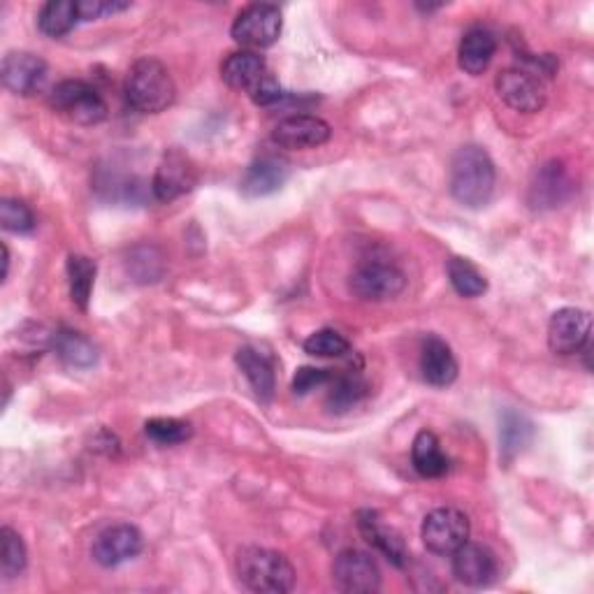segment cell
Here are the masks:
<instances>
[{
    "label": "cell",
    "mask_w": 594,
    "mask_h": 594,
    "mask_svg": "<svg viewBox=\"0 0 594 594\" xmlns=\"http://www.w3.org/2000/svg\"><path fill=\"white\" fill-rule=\"evenodd\" d=\"M0 226L8 232H31L35 228V216L26 203L5 197L0 203Z\"/></svg>",
    "instance_id": "cell-33"
},
{
    "label": "cell",
    "mask_w": 594,
    "mask_h": 594,
    "mask_svg": "<svg viewBox=\"0 0 594 594\" xmlns=\"http://www.w3.org/2000/svg\"><path fill=\"white\" fill-rule=\"evenodd\" d=\"M421 372L423 379L437 388H446L458 379V361H455L450 346L444 340H439V336L430 334L423 342Z\"/></svg>",
    "instance_id": "cell-18"
},
{
    "label": "cell",
    "mask_w": 594,
    "mask_h": 594,
    "mask_svg": "<svg viewBox=\"0 0 594 594\" xmlns=\"http://www.w3.org/2000/svg\"><path fill=\"white\" fill-rule=\"evenodd\" d=\"M534 437V425L527 415L506 409L500 421V442H502V460L513 462L529 446Z\"/></svg>",
    "instance_id": "cell-24"
},
{
    "label": "cell",
    "mask_w": 594,
    "mask_h": 594,
    "mask_svg": "<svg viewBox=\"0 0 594 594\" xmlns=\"http://www.w3.org/2000/svg\"><path fill=\"white\" fill-rule=\"evenodd\" d=\"M26 562L28 556L22 537L12 527L0 529V569H3V576L8 581L16 579L26 569Z\"/></svg>",
    "instance_id": "cell-30"
},
{
    "label": "cell",
    "mask_w": 594,
    "mask_h": 594,
    "mask_svg": "<svg viewBox=\"0 0 594 594\" xmlns=\"http://www.w3.org/2000/svg\"><path fill=\"white\" fill-rule=\"evenodd\" d=\"M423 544L434 556H453L469 541V518L458 509H434L423 521Z\"/></svg>",
    "instance_id": "cell-6"
},
{
    "label": "cell",
    "mask_w": 594,
    "mask_h": 594,
    "mask_svg": "<svg viewBox=\"0 0 594 594\" xmlns=\"http://www.w3.org/2000/svg\"><path fill=\"white\" fill-rule=\"evenodd\" d=\"M77 5L82 22H93V19H101L103 14H114L130 8V3H118V0H79Z\"/></svg>",
    "instance_id": "cell-35"
},
{
    "label": "cell",
    "mask_w": 594,
    "mask_h": 594,
    "mask_svg": "<svg viewBox=\"0 0 594 594\" xmlns=\"http://www.w3.org/2000/svg\"><path fill=\"white\" fill-rule=\"evenodd\" d=\"M330 384H332V388L328 390L325 407L332 413H344V411L353 409L355 404H361L369 392L367 381L363 379L361 374H353V372L332 376Z\"/></svg>",
    "instance_id": "cell-26"
},
{
    "label": "cell",
    "mask_w": 594,
    "mask_h": 594,
    "mask_svg": "<svg viewBox=\"0 0 594 594\" xmlns=\"http://www.w3.org/2000/svg\"><path fill=\"white\" fill-rule=\"evenodd\" d=\"M592 319L590 313L576 307H564L552 313L548 323V346L558 355H576L590 342Z\"/></svg>",
    "instance_id": "cell-11"
},
{
    "label": "cell",
    "mask_w": 594,
    "mask_h": 594,
    "mask_svg": "<svg viewBox=\"0 0 594 594\" xmlns=\"http://www.w3.org/2000/svg\"><path fill=\"white\" fill-rule=\"evenodd\" d=\"M95 261L87 259V255H70L68 259V284H70V297L72 305H77L82 311L89 309L91 293L95 284Z\"/></svg>",
    "instance_id": "cell-28"
},
{
    "label": "cell",
    "mask_w": 594,
    "mask_h": 594,
    "mask_svg": "<svg viewBox=\"0 0 594 594\" xmlns=\"http://www.w3.org/2000/svg\"><path fill=\"white\" fill-rule=\"evenodd\" d=\"M332 128L328 122L311 114H295L274 126L272 140L284 149H313L330 140Z\"/></svg>",
    "instance_id": "cell-14"
},
{
    "label": "cell",
    "mask_w": 594,
    "mask_h": 594,
    "mask_svg": "<svg viewBox=\"0 0 594 594\" xmlns=\"http://www.w3.org/2000/svg\"><path fill=\"white\" fill-rule=\"evenodd\" d=\"M3 84L14 95H33L43 89L47 79V64L31 52H8L0 68Z\"/></svg>",
    "instance_id": "cell-13"
},
{
    "label": "cell",
    "mask_w": 594,
    "mask_h": 594,
    "mask_svg": "<svg viewBox=\"0 0 594 594\" xmlns=\"http://www.w3.org/2000/svg\"><path fill=\"white\" fill-rule=\"evenodd\" d=\"M195 184H197L195 163L186 153L172 149L163 156L161 165L156 168L151 189H153L156 201L172 203V201H176V197H182L189 191H193Z\"/></svg>",
    "instance_id": "cell-12"
},
{
    "label": "cell",
    "mask_w": 594,
    "mask_h": 594,
    "mask_svg": "<svg viewBox=\"0 0 594 594\" xmlns=\"http://www.w3.org/2000/svg\"><path fill=\"white\" fill-rule=\"evenodd\" d=\"M498 93L502 101L516 112L534 114L546 105V84L544 79L525 68H506L498 75Z\"/></svg>",
    "instance_id": "cell-9"
},
{
    "label": "cell",
    "mask_w": 594,
    "mask_h": 594,
    "mask_svg": "<svg viewBox=\"0 0 594 594\" xmlns=\"http://www.w3.org/2000/svg\"><path fill=\"white\" fill-rule=\"evenodd\" d=\"M237 576L261 594H284L295 585V569L284 552L249 546L237 552Z\"/></svg>",
    "instance_id": "cell-2"
},
{
    "label": "cell",
    "mask_w": 594,
    "mask_h": 594,
    "mask_svg": "<svg viewBox=\"0 0 594 594\" xmlns=\"http://www.w3.org/2000/svg\"><path fill=\"white\" fill-rule=\"evenodd\" d=\"M52 107L79 126H95L107 116V105L91 84L82 79H66L52 91Z\"/></svg>",
    "instance_id": "cell-4"
},
{
    "label": "cell",
    "mask_w": 594,
    "mask_h": 594,
    "mask_svg": "<svg viewBox=\"0 0 594 594\" xmlns=\"http://www.w3.org/2000/svg\"><path fill=\"white\" fill-rule=\"evenodd\" d=\"M332 372L330 369H316V367H300L295 372L293 376V390L295 395H307L316 388H321L325 384H330L332 379Z\"/></svg>",
    "instance_id": "cell-34"
},
{
    "label": "cell",
    "mask_w": 594,
    "mask_h": 594,
    "mask_svg": "<svg viewBox=\"0 0 594 594\" xmlns=\"http://www.w3.org/2000/svg\"><path fill=\"white\" fill-rule=\"evenodd\" d=\"M407 288V276L400 267L381 261L363 263L351 274V290L367 302H386Z\"/></svg>",
    "instance_id": "cell-8"
},
{
    "label": "cell",
    "mask_w": 594,
    "mask_h": 594,
    "mask_svg": "<svg viewBox=\"0 0 594 594\" xmlns=\"http://www.w3.org/2000/svg\"><path fill=\"white\" fill-rule=\"evenodd\" d=\"M267 75L270 70H267L265 58L249 49L230 54L221 64L224 82L235 91H247L249 95L261 87V82Z\"/></svg>",
    "instance_id": "cell-17"
},
{
    "label": "cell",
    "mask_w": 594,
    "mask_h": 594,
    "mask_svg": "<svg viewBox=\"0 0 594 594\" xmlns=\"http://www.w3.org/2000/svg\"><path fill=\"white\" fill-rule=\"evenodd\" d=\"M235 361L237 365H240L242 374L247 376V381L251 384L255 398L270 402L274 398L276 379H274V365L267 355L253 346H242L240 351H237Z\"/></svg>",
    "instance_id": "cell-22"
},
{
    "label": "cell",
    "mask_w": 594,
    "mask_h": 594,
    "mask_svg": "<svg viewBox=\"0 0 594 594\" xmlns=\"http://www.w3.org/2000/svg\"><path fill=\"white\" fill-rule=\"evenodd\" d=\"M571 191L573 186L564 165L550 161L534 174V182L529 186V205L534 209H556L569 201Z\"/></svg>",
    "instance_id": "cell-16"
},
{
    "label": "cell",
    "mask_w": 594,
    "mask_h": 594,
    "mask_svg": "<svg viewBox=\"0 0 594 594\" xmlns=\"http://www.w3.org/2000/svg\"><path fill=\"white\" fill-rule=\"evenodd\" d=\"M498 172L490 153L483 147L467 145L455 151L450 161L448 189L460 205L469 209H481L492 201Z\"/></svg>",
    "instance_id": "cell-1"
},
{
    "label": "cell",
    "mask_w": 594,
    "mask_h": 594,
    "mask_svg": "<svg viewBox=\"0 0 594 594\" xmlns=\"http://www.w3.org/2000/svg\"><path fill=\"white\" fill-rule=\"evenodd\" d=\"M126 98L130 107L142 114L165 112L176 98L174 79L158 58H140L128 70Z\"/></svg>",
    "instance_id": "cell-3"
},
{
    "label": "cell",
    "mask_w": 594,
    "mask_h": 594,
    "mask_svg": "<svg viewBox=\"0 0 594 594\" xmlns=\"http://www.w3.org/2000/svg\"><path fill=\"white\" fill-rule=\"evenodd\" d=\"M305 351L316 358H344L351 351V344L344 334L336 330H319L305 342Z\"/></svg>",
    "instance_id": "cell-31"
},
{
    "label": "cell",
    "mask_w": 594,
    "mask_h": 594,
    "mask_svg": "<svg viewBox=\"0 0 594 594\" xmlns=\"http://www.w3.org/2000/svg\"><path fill=\"white\" fill-rule=\"evenodd\" d=\"M8 274H10V251L3 244V279H8Z\"/></svg>",
    "instance_id": "cell-36"
},
{
    "label": "cell",
    "mask_w": 594,
    "mask_h": 594,
    "mask_svg": "<svg viewBox=\"0 0 594 594\" xmlns=\"http://www.w3.org/2000/svg\"><path fill=\"white\" fill-rule=\"evenodd\" d=\"M142 546L145 539L140 529L128 523H118L98 534L91 546V556L101 567H118L140 556Z\"/></svg>",
    "instance_id": "cell-10"
},
{
    "label": "cell",
    "mask_w": 594,
    "mask_h": 594,
    "mask_svg": "<svg viewBox=\"0 0 594 594\" xmlns=\"http://www.w3.org/2000/svg\"><path fill=\"white\" fill-rule=\"evenodd\" d=\"M446 272L450 286L462 297H481L488 290V279L479 272V267L467 259H460V255H453Z\"/></svg>",
    "instance_id": "cell-29"
},
{
    "label": "cell",
    "mask_w": 594,
    "mask_h": 594,
    "mask_svg": "<svg viewBox=\"0 0 594 594\" xmlns=\"http://www.w3.org/2000/svg\"><path fill=\"white\" fill-rule=\"evenodd\" d=\"M52 346L56 349L58 358L70 367L87 369L98 363L95 346L87 340L84 334H79L75 330H58L56 334H52Z\"/></svg>",
    "instance_id": "cell-25"
},
{
    "label": "cell",
    "mask_w": 594,
    "mask_h": 594,
    "mask_svg": "<svg viewBox=\"0 0 594 594\" xmlns=\"http://www.w3.org/2000/svg\"><path fill=\"white\" fill-rule=\"evenodd\" d=\"M332 583L340 592L372 594L381 587V571L369 552L346 548L334 558Z\"/></svg>",
    "instance_id": "cell-7"
},
{
    "label": "cell",
    "mask_w": 594,
    "mask_h": 594,
    "mask_svg": "<svg viewBox=\"0 0 594 594\" xmlns=\"http://www.w3.org/2000/svg\"><path fill=\"white\" fill-rule=\"evenodd\" d=\"M358 527L363 532V537L376 548L381 550L384 556L395 564V567H404L409 560V550L404 546V539L392 527L384 525L381 518L376 516L374 511H361L358 513Z\"/></svg>",
    "instance_id": "cell-21"
},
{
    "label": "cell",
    "mask_w": 594,
    "mask_h": 594,
    "mask_svg": "<svg viewBox=\"0 0 594 594\" xmlns=\"http://www.w3.org/2000/svg\"><path fill=\"white\" fill-rule=\"evenodd\" d=\"M145 432L151 442L161 444V446L182 444L193 434L191 425L180 419H151V421H147Z\"/></svg>",
    "instance_id": "cell-32"
},
{
    "label": "cell",
    "mask_w": 594,
    "mask_h": 594,
    "mask_svg": "<svg viewBox=\"0 0 594 594\" xmlns=\"http://www.w3.org/2000/svg\"><path fill=\"white\" fill-rule=\"evenodd\" d=\"M498 558L481 544H462L453 552V576L462 585L483 587L498 576Z\"/></svg>",
    "instance_id": "cell-15"
},
{
    "label": "cell",
    "mask_w": 594,
    "mask_h": 594,
    "mask_svg": "<svg viewBox=\"0 0 594 594\" xmlns=\"http://www.w3.org/2000/svg\"><path fill=\"white\" fill-rule=\"evenodd\" d=\"M82 19H79V5L75 0H49L37 14V26L47 37H64Z\"/></svg>",
    "instance_id": "cell-27"
},
{
    "label": "cell",
    "mask_w": 594,
    "mask_h": 594,
    "mask_svg": "<svg viewBox=\"0 0 594 594\" xmlns=\"http://www.w3.org/2000/svg\"><path fill=\"white\" fill-rule=\"evenodd\" d=\"M288 180V163L276 156H263L253 161L242 176V193L247 197H265L279 191Z\"/></svg>",
    "instance_id": "cell-19"
},
{
    "label": "cell",
    "mask_w": 594,
    "mask_h": 594,
    "mask_svg": "<svg viewBox=\"0 0 594 594\" xmlns=\"http://www.w3.org/2000/svg\"><path fill=\"white\" fill-rule=\"evenodd\" d=\"M411 462L415 471L425 479H439L444 473H448V458L442 450V444L437 439V434L423 430L415 434L413 446H411Z\"/></svg>",
    "instance_id": "cell-23"
},
{
    "label": "cell",
    "mask_w": 594,
    "mask_h": 594,
    "mask_svg": "<svg viewBox=\"0 0 594 594\" xmlns=\"http://www.w3.org/2000/svg\"><path fill=\"white\" fill-rule=\"evenodd\" d=\"M494 52H498V37H494V33L483 26H473L460 39V68L471 77H479L492 64Z\"/></svg>",
    "instance_id": "cell-20"
},
{
    "label": "cell",
    "mask_w": 594,
    "mask_h": 594,
    "mask_svg": "<svg viewBox=\"0 0 594 594\" xmlns=\"http://www.w3.org/2000/svg\"><path fill=\"white\" fill-rule=\"evenodd\" d=\"M282 10L272 3H255L244 8L232 22L230 35L237 45L251 49H267L282 35Z\"/></svg>",
    "instance_id": "cell-5"
}]
</instances>
